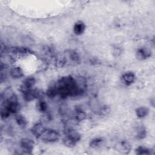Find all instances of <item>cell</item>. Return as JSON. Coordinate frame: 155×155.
<instances>
[{
  "mask_svg": "<svg viewBox=\"0 0 155 155\" xmlns=\"http://www.w3.org/2000/svg\"><path fill=\"white\" fill-rule=\"evenodd\" d=\"M55 85L58 94L62 99H65L69 96H81L84 93L79 88L76 78L71 76L62 77Z\"/></svg>",
  "mask_w": 155,
  "mask_h": 155,
  "instance_id": "obj_1",
  "label": "cell"
},
{
  "mask_svg": "<svg viewBox=\"0 0 155 155\" xmlns=\"http://www.w3.org/2000/svg\"><path fill=\"white\" fill-rule=\"evenodd\" d=\"M24 99L26 101H31L36 99H41L43 97V92L38 89H30L23 93Z\"/></svg>",
  "mask_w": 155,
  "mask_h": 155,
  "instance_id": "obj_2",
  "label": "cell"
},
{
  "mask_svg": "<svg viewBox=\"0 0 155 155\" xmlns=\"http://www.w3.org/2000/svg\"><path fill=\"white\" fill-rule=\"evenodd\" d=\"M35 145L34 141L29 138H22L20 140V146L24 154H31Z\"/></svg>",
  "mask_w": 155,
  "mask_h": 155,
  "instance_id": "obj_3",
  "label": "cell"
},
{
  "mask_svg": "<svg viewBox=\"0 0 155 155\" xmlns=\"http://www.w3.org/2000/svg\"><path fill=\"white\" fill-rule=\"evenodd\" d=\"M41 137L44 141L47 142H54L59 139L60 134L57 131L49 129L47 130Z\"/></svg>",
  "mask_w": 155,
  "mask_h": 155,
  "instance_id": "obj_4",
  "label": "cell"
},
{
  "mask_svg": "<svg viewBox=\"0 0 155 155\" xmlns=\"http://www.w3.org/2000/svg\"><path fill=\"white\" fill-rule=\"evenodd\" d=\"M36 79L32 76L26 78L19 86V90L23 94L28 90L31 89L33 85L35 84Z\"/></svg>",
  "mask_w": 155,
  "mask_h": 155,
  "instance_id": "obj_5",
  "label": "cell"
},
{
  "mask_svg": "<svg viewBox=\"0 0 155 155\" xmlns=\"http://www.w3.org/2000/svg\"><path fill=\"white\" fill-rule=\"evenodd\" d=\"M46 130V128L41 122H39L35 124L31 129V131L33 135H34L35 137L36 138L41 137Z\"/></svg>",
  "mask_w": 155,
  "mask_h": 155,
  "instance_id": "obj_6",
  "label": "cell"
},
{
  "mask_svg": "<svg viewBox=\"0 0 155 155\" xmlns=\"http://www.w3.org/2000/svg\"><path fill=\"white\" fill-rule=\"evenodd\" d=\"M151 55V50L147 47H141L139 48L136 52V57L137 59L140 61H143L148 58H150Z\"/></svg>",
  "mask_w": 155,
  "mask_h": 155,
  "instance_id": "obj_7",
  "label": "cell"
},
{
  "mask_svg": "<svg viewBox=\"0 0 155 155\" xmlns=\"http://www.w3.org/2000/svg\"><path fill=\"white\" fill-rule=\"evenodd\" d=\"M122 79L125 85H130L134 82L136 79V76L133 71H128L125 72L122 75Z\"/></svg>",
  "mask_w": 155,
  "mask_h": 155,
  "instance_id": "obj_8",
  "label": "cell"
},
{
  "mask_svg": "<svg viewBox=\"0 0 155 155\" xmlns=\"http://www.w3.org/2000/svg\"><path fill=\"white\" fill-rule=\"evenodd\" d=\"M54 60L55 65L58 68H62L64 67L67 62V56L64 53H58L54 57Z\"/></svg>",
  "mask_w": 155,
  "mask_h": 155,
  "instance_id": "obj_9",
  "label": "cell"
},
{
  "mask_svg": "<svg viewBox=\"0 0 155 155\" xmlns=\"http://www.w3.org/2000/svg\"><path fill=\"white\" fill-rule=\"evenodd\" d=\"M65 136L76 143H77L81 138V135L79 134V133L74 130H68L67 131Z\"/></svg>",
  "mask_w": 155,
  "mask_h": 155,
  "instance_id": "obj_10",
  "label": "cell"
},
{
  "mask_svg": "<svg viewBox=\"0 0 155 155\" xmlns=\"http://www.w3.org/2000/svg\"><path fill=\"white\" fill-rule=\"evenodd\" d=\"M131 149L130 144L126 140H122L118 145L117 150L119 152L122 154H128Z\"/></svg>",
  "mask_w": 155,
  "mask_h": 155,
  "instance_id": "obj_11",
  "label": "cell"
},
{
  "mask_svg": "<svg viewBox=\"0 0 155 155\" xmlns=\"http://www.w3.org/2000/svg\"><path fill=\"white\" fill-rule=\"evenodd\" d=\"M85 30V25L84 22L81 21H77L73 26V31L76 35H82Z\"/></svg>",
  "mask_w": 155,
  "mask_h": 155,
  "instance_id": "obj_12",
  "label": "cell"
},
{
  "mask_svg": "<svg viewBox=\"0 0 155 155\" xmlns=\"http://www.w3.org/2000/svg\"><path fill=\"white\" fill-rule=\"evenodd\" d=\"M10 74L14 79H19L24 76V72L19 67H13L10 70Z\"/></svg>",
  "mask_w": 155,
  "mask_h": 155,
  "instance_id": "obj_13",
  "label": "cell"
},
{
  "mask_svg": "<svg viewBox=\"0 0 155 155\" xmlns=\"http://www.w3.org/2000/svg\"><path fill=\"white\" fill-rule=\"evenodd\" d=\"M14 119L16 124L21 128H25L27 125V120L25 117L21 114H15Z\"/></svg>",
  "mask_w": 155,
  "mask_h": 155,
  "instance_id": "obj_14",
  "label": "cell"
},
{
  "mask_svg": "<svg viewBox=\"0 0 155 155\" xmlns=\"http://www.w3.org/2000/svg\"><path fill=\"white\" fill-rule=\"evenodd\" d=\"M67 54L68 55V57L73 62L76 63V64H78L81 61L80 56L77 51H76L75 50H71L67 51Z\"/></svg>",
  "mask_w": 155,
  "mask_h": 155,
  "instance_id": "obj_15",
  "label": "cell"
},
{
  "mask_svg": "<svg viewBox=\"0 0 155 155\" xmlns=\"http://www.w3.org/2000/svg\"><path fill=\"white\" fill-rule=\"evenodd\" d=\"M36 108L39 112L44 113L47 111L48 106L46 102L44 101L42 99H38V101L36 104Z\"/></svg>",
  "mask_w": 155,
  "mask_h": 155,
  "instance_id": "obj_16",
  "label": "cell"
},
{
  "mask_svg": "<svg viewBox=\"0 0 155 155\" xmlns=\"http://www.w3.org/2000/svg\"><path fill=\"white\" fill-rule=\"evenodd\" d=\"M86 117L85 113L81 108H76L74 111V118L77 122H81L84 120Z\"/></svg>",
  "mask_w": 155,
  "mask_h": 155,
  "instance_id": "obj_17",
  "label": "cell"
},
{
  "mask_svg": "<svg viewBox=\"0 0 155 155\" xmlns=\"http://www.w3.org/2000/svg\"><path fill=\"white\" fill-rule=\"evenodd\" d=\"M15 93L13 91L11 87H7L1 94V101H5L10 98Z\"/></svg>",
  "mask_w": 155,
  "mask_h": 155,
  "instance_id": "obj_18",
  "label": "cell"
},
{
  "mask_svg": "<svg viewBox=\"0 0 155 155\" xmlns=\"http://www.w3.org/2000/svg\"><path fill=\"white\" fill-rule=\"evenodd\" d=\"M46 95L48 97L52 99L54 98L56 95H58V91L55 84L54 85H50L46 91Z\"/></svg>",
  "mask_w": 155,
  "mask_h": 155,
  "instance_id": "obj_19",
  "label": "cell"
},
{
  "mask_svg": "<svg viewBox=\"0 0 155 155\" xmlns=\"http://www.w3.org/2000/svg\"><path fill=\"white\" fill-rule=\"evenodd\" d=\"M148 114V109L146 107H140L136 109V114L138 118H143Z\"/></svg>",
  "mask_w": 155,
  "mask_h": 155,
  "instance_id": "obj_20",
  "label": "cell"
},
{
  "mask_svg": "<svg viewBox=\"0 0 155 155\" xmlns=\"http://www.w3.org/2000/svg\"><path fill=\"white\" fill-rule=\"evenodd\" d=\"M147 130L145 127L143 125L139 126L137 128L136 137L138 139H143L147 136Z\"/></svg>",
  "mask_w": 155,
  "mask_h": 155,
  "instance_id": "obj_21",
  "label": "cell"
},
{
  "mask_svg": "<svg viewBox=\"0 0 155 155\" xmlns=\"http://www.w3.org/2000/svg\"><path fill=\"white\" fill-rule=\"evenodd\" d=\"M151 150L145 147L139 146L135 150V153L138 155H148L151 154Z\"/></svg>",
  "mask_w": 155,
  "mask_h": 155,
  "instance_id": "obj_22",
  "label": "cell"
},
{
  "mask_svg": "<svg viewBox=\"0 0 155 155\" xmlns=\"http://www.w3.org/2000/svg\"><path fill=\"white\" fill-rule=\"evenodd\" d=\"M103 139L101 137H96L92 139L90 142V147L93 148H96L100 146L101 143L102 142Z\"/></svg>",
  "mask_w": 155,
  "mask_h": 155,
  "instance_id": "obj_23",
  "label": "cell"
},
{
  "mask_svg": "<svg viewBox=\"0 0 155 155\" xmlns=\"http://www.w3.org/2000/svg\"><path fill=\"white\" fill-rule=\"evenodd\" d=\"M63 143L64 144L68 147V148H73L76 145V143H74V142H73L71 140H70L69 138H68L67 136H65L63 138Z\"/></svg>",
  "mask_w": 155,
  "mask_h": 155,
  "instance_id": "obj_24",
  "label": "cell"
},
{
  "mask_svg": "<svg viewBox=\"0 0 155 155\" xmlns=\"http://www.w3.org/2000/svg\"><path fill=\"white\" fill-rule=\"evenodd\" d=\"M42 120L44 122H48L51 120V116L50 115V114L49 113H47V111L42 113Z\"/></svg>",
  "mask_w": 155,
  "mask_h": 155,
  "instance_id": "obj_25",
  "label": "cell"
},
{
  "mask_svg": "<svg viewBox=\"0 0 155 155\" xmlns=\"http://www.w3.org/2000/svg\"><path fill=\"white\" fill-rule=\"evenodd\" d=\"M22 39L24 40L23 42L25 43V44H27V45H31V44H33V39H32L31 38H30V37H28V36H27V38L24 37V39Z\"/></svg>",
  "mask_w": 155,
  "mask_h": 155,
  "instance_id": "obj_26",
  "label": "cell"
},
{
  "mask_svg": "<svg viewBox=\"0 0 155 155\" xmlns=\"http://www.w3.org/2000/svg\"><path fill=\"white\" fill-rule=\"evenodd\" d=\"M120 53H121V51L119 48H114L113 54L114 56H118L120 54Z\"/></svg>",
  "mask_w": 155,
  "mask_h": 155,
  "instance_id": "obj_27",
  "label": "cell"
}]
</instances>
